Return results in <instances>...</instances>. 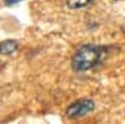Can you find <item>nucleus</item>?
Masks as SVG:
<instances>
[{"label": "nucleus", "mask_w": 125, "mask_h": 124, "mask_svg": "<svg viewBox=\"0 0 125 124\" xmlns=\"http://www.w3.org/2000/svg\"><path fill=\"white\" fill-rule=\"evenodd\" d=\"M103 49L96 45H84L74 54L71 60V65L76 71H85L95 67L101 60Z\"/></svg>", "instance_id": "obj_1"}, {"label": "nucleus", "mask_w": 125, "mask_h": 124, "mask_svg": "<svg viewBox=\"0 0 125 124\" xmlns=\"http://www.w3.org/2000/svg\"><path fill=\"white\" fill-rule=\"evenodd\" d=\"M94 108H95V103L91 99H80L69 105V108L66 109V117L69 119H78L86 115Z\"/></svg>", "instance_id": "obj_2"}, {"label": "nucleus", "mask_w": 125, "mask_h": 124, "mask_svg": "<svg viewBox=\"0 0 125 124\" xmlns=\"http://www.w3.org/2000/svg\"><path fill=\"white\" fill-rule=\"evenodd\" d=\"M18 46H19V44H18V41H15V40L1 41V43H0V54L10 55L18 49Z\"/></svg>", "instance_id": "obj_3"}, {"label": "nucleus", "mask_w": 125, "mask_h": 124, "mask_svg": "<svg viewBox=\"0 0 125 124\" xmlns=\"http://www.w3.org/2000/svg\"><path fill=\"white\" fill-rule=\"evenodd\" d=\"M93 3V0H66V5L70 9H80Z\"/></svg>", "instance_id": "obj_4"}, {"label": "nucleus", "mask_w": 125, "mask_h": 124, "mask_svg": "<svg viewBox=\"0 0 125 124\" xmlns=\"http://www.w3.org/2000/svg\"><path fill=\"white\" fill-rule=\"evenodd\" d=\"M6 1H9V4H14V3H18V1H20V0H6Z\"/></svg>", "instance_id": "obj_5"}]
</instances>
